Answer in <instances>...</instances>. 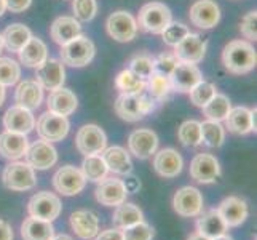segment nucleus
Segmentation results:
<instances>
[{
	"mask_svg": "<svg viewBox=\"0 0 257 240\" xmlns=\"http://www.w3.org/2000/svg\"><path fill=\"white\" fill-rule=\"evenodd\" d=\"M257 55L247 40H232L222 50V64L228 72L243 75L255 67Z\"/></svg>",
	"mask_w": 257,
	"mask_h": 240,
	"instance_id": "nucleus-1",
	"label": "nucleus"
},
{
	"mask_svg": "<svg viewBox=\"0 0 257 240\" xmlns=\"http://www.w3.org/2000/svg\"><path fill=\"white\" fill-rule=\"evenodd\" d=\"M115 112L125 122H139L146 115L154 112L155 109V100L150 96L141 95H120L113 104Z\"/></svg>",
	"mask_w": 257,
	"mask_h": 240,
	"instance_id": "nucleus-2",
	"label": "nucleus"
},
{
	"mask_svg": "<svg viewBox=\"0 0 257 240\" xmlns=\"http://www.w3.org/2000/svg\"><path fill=\"white\" fill-rule=\"evenodd\" d=\"M138 28L150 34H162L173 23V13L162 2L146 4L138 15Z\"/></svg>",
	"mask_w": 257,
	"mask_h": 240,
	"instance_id": "nucleus-3",
	"label": "nucleus"
},
{
	"mask_svg": "<svg viewBox=\"0 0 257 240\" xmlns=\"http://www.w3.org/2000/svg\"><path fill=\"white\" fill-rule=\"evenodd\" d=\"M94 53H96V47L93 40L82 34L61 47L59 55L63 64H67L70 67H83L91 63Z\"/></svg>",
	"mask_w": 257,
	"mask_h": 240,
	"instance_id": "nucleus-4",
	"label": "nucleus"
},
{
	"mask_svg": "<svg viewBox=\"0 0 257 240\" xmlns=\"http://www.w3.org/2000/svg\"><path fill=\"white\" fill-rule=\"evenodd\" d=\"M2 181L7 189L15 192H24L35 188L37 178H35L34 168L28 162L13 160L10 165L5 167L2 173Z\"/></svg>",
	"mask_w": 257,
	"mask_h": 240,
	"instance_id": "nucleus-5",
	"label": "nucleus"
},
{
	"mask_svg": "<svg viewBox=\"0 0 257 240\" xmlns=\"http://www.w3.org/2000/svg\"><path fill=\"white\" fill-rule=\"evenodd\" d=\"M69 128L70 123L67 117L47 111L39 117L34 130H37V135L40 139L48 141V143H59V141H63L67 136Z\"/></svg>",
	"mask_w": 257,
	"mask_h": 240,
	"instance_id": "nucleus-6",
	"label": "nucleus"
},
{
	"mask_svg": "<svg viewBox=\"0 0 257 240\" xmlns=\"http://www.w3.org/2000/svg\"><path fill=\"white\" fill-rule=\"evenodd\" d=\"M63 210V203L56 194L42 191L34 194L28 203V213L29 216L45 219V221H55Z\"/></svg>",
	"mask_w": 257,
	"mask_h": 240,
	"instance_id": "nucleus-7",
	"label": "nucleus"
},
{
	"mask_svg": "<svg viewBox=\"0 0 257 240\" xmlns=\"http://www.w3.org/2000/svg\"><path fill=\"white\" fill-rule=\"evenodd\" d=\"M75 146L77 150L83 155H93L101 154L107 147V136L101 127L94 123H88L82 128H78L75 136Z\"/></svg>",
	"mask_w": 257,
	"mask_h": 240,
	"instance_id": "nucleus-8",
	"label": "nucleus"
},
{
	"mask_svg": "<svg viewBox=\"0 0 257 240\" xmlns=\"http://www.w3.org/2000/svg\"><path fill=\"white\" fill-rule=\"evenodd\" d=\"M85 184H86V180L82 170L74 165L61 167L55 173V176H53V186H55V189L59 194L67 195V197L80 194L85 189Z\"/></svg>",
	"mask_w": 257,
	"mask_h": 240,
	"instance_id": "nucleus-9",
	"label": "nucleus"
},
{
	"mask_svg": "<svg viewBox=\"0 0 257 240\" xmlns=\"http://www.w3.org/2000/svg\"><path fill=\"white\" fill-rule=\"evenodd\" d=\"M128 189L125 186V181L118 178H109L105 176L104 180L97 183V188L94 191L96 200L104 207H118L123 202H126Z\"/></svg>",
	"mask_w": 257,
	"mask_h": 240,
	"instance_id": "nucleus-10",
	"label": "nucleus"
},
{
	"mask_svg": "<svg viewBox=\"0 0 257 240\" xmlns=\"http://www.w3.org/2000/svg\"><path fill=\"white\" fill-rule=\"evenodd\" d=\"M173 208L182 218H195L203 211V195L197 188L184 186L174 194Z\"/></svg>",
	"mask_w": 257,
	"mask_h": 240,
	"instance_id": "nucleus-11",
	"label": "nucleus"
},
{
	"mask_svg": "<svg viewBox=\"0 0 257 240\" xmlns=\"http://www.w3.org/2000/svg\"><path fill=\"white\" fill-rule=\"evenodd\" d=\"M107 34L117 42H131L138 34V23L135 16L125 10L113 12L105 23Z\"/></svg>",
	"mask_w": 257,
	"mask_h": 240,
	"instance_id": "nucleus-12",
	"label": "nucleus"
},
{
	"mask_svg": "<svg viewBox=\"0 0 257 240\" xmlns=\"http://www.w3.org/2000/svg\"><path fill=\"white\" fill-rule=\"evenodd\" d=\"M220 176L219 160L211 154H197L190 162V178L200 184H212Z\"/></svg>",
	"mask_w": 257,
	"mask_h": 240,
	"instance_id": "nucleus-13",
	"label": "nucleus"
},
{
	"mask_svg": "<svg viewBox=\"0 0 257 240\" xmlns=\"http://www.w3.org/2000/svg\"><path fill=\"white\" fill-rule=\"evenodd\" d=\"M26 162H28L34 170H48L55 167L58 162V150L53 146V143L39 139L35 143L29 144L26 150Z\"/></svg>",
	"mask_w": 257,
	"mask_h": 240,
	"instance_id": "nucleus-14",
	"label": "nucleus"
},
{
	"mask_svg": "<svg viewBox=\"0 0 257 240\" xmlns=\"http://www.w3.org/2000/svg\"><path fill=\"white\" fill-rule=\"evenodd\" d=\"M168 77H170L171 90L177 93H189L195 85L203 80L201 70L197 67V64L181 63V61L174 66Z\"/></svg>",
	"mask_w": 257,
	"mask_h": 240,
	"instance_id": "nucleus-15",
	"label": "nucleus"
},
{
	"mask_svg": "<svg viewBox=\"0 0 257 240\" xmlns=\"http://www.w3.org/2000/svg\"><path fill=\"white\" fill-rule=\"evenodd\" d=\"M128 149L130 154L141 160L152 157L158 149L157 133L149 128H138L131 131V135L128 136Z\"/></svg>",
	"mask_w": 257,
	"mask_h": 240,
	"instance_id": "nucleus-16",
	"label": "nucleus"
},
{
	"mask_svg": "<svg viewBox=\"0 0 257 240\" xmlns=\"http://www.w3.org/2000/svg\"><path fill=\"white\" fill-rule=\"evenodd\" d=\"M189 18L198 29H212L220 21V8L214 0H197L190 7Z\"/></svg>",
	"mask_w": 257,
	"mask_h": 240,
	"instance_id": "nucleus-17",
	"label": "nucleus"
},
{
	"mask_svg": "<svg viewBox=\"0 0 257 240\" xmlns=\"http://www.w3.org/2000/svg\"><path fill=\"white\" fill-rule=\"evenodd\" d=\"M208 42L203 40L198 34H189L187 37H184L177 45L174 47V56L181 63L189 64H198L200 61L205 58Z\"/></svg>",
	"mask_w": 257,
	"mask_h": 240,
	"instance_id": "nucleus-18",
	"label": "nucleus"
},
{
	"mask_svg": "<svg viewBox=\"0 0 257 240\" xmlns=\"http://www.w3.org/2000/svg\"><path fill=\"white\" fill-rule=\"evenodd\" d=\"M35 80L40 84L43 90H58L63 87L66 80V70L64 64L59 59H47L40 67H37V74H35Z\"/></svg>",
	"mask_w": 257,
	"mask_h": 240,
	"instance_id": "nucleus-19",
	"label": "nucleus"
},
{
	"mask_svg": "<svg viewBox=\"0 0 257 240\" xmlns=\"http://www.w3.org/2000/svg\"><path fill=\"white\" fill-rule=\"evenodd\" d=\"M216 210L222 216L228 227L241 226L247 219V215H249V208H247L246 200H243L241 197H235V195H230V197L224 199Z\"/></svg>",
	"mask_w": 257,
	"mask_h": 240,
	"instance_id": "nucleus-20",
	"label": "nucleus"
},
{
	"mask_svg": "<svg viewBox=\"0 0 257 240\" xmlns=\"http://www.w3.org/2000/svg\"><path fill=\"white\" fill-rule=\"evenodd\" d=\"M4 127L8 131L21 133V135H28L35 128V117L32 111L24 109L21 106H12L4 114Z\"/></svg>",
	"mask_w": 257,
	"mask_h": 240,
	"instance_id": "nucleus-21",
	"label": "nucleus"
},
{
	"mask_svg": "<svg viewBox=\"0 0 257 240\" xmlns=\"http://www.w3.org/2000/svg\"><path fill=\"white\" fill-rule=\"evenodd\" d=\"M182 167H184V158L176 149L168 147L155 152L154 168L162 178H168V180L176 178L182 172Z\"/></svg>",
	"mask_w": 257,
	"mask_h": 240,
	"instance_id": "nucleus-22",
	"label": "nucleus"
},
{
	"mask_svg": "<svg viewBox=\"0 0 257 240\" xmlns=\"http://www.w3.org/2000/svg\"><path fill=\"white\" fill-rule=\"evenodd\" d=\"M43 101V88L37 80H23L15 90V103L24 109L35 111Z\"/></svg>",
	"mask_w": 257,
	"mask_h": 240,
	"instance_id": "nucleus-23",
	"label": "nucleus"
},
{
	"mask_svg": "<svg viewBox=\"0 0 257 240\" xmlns=\"http://www.w3.org/2000/svg\"><path fill=\"white\" fill-rule=\"evenodd\" d=\"M50 35L55 43L59 47L66 45L70 40H74L78 35H82L80 21H77L74 16H59L53 21L50 28Z\"/></svg>",
	"mask_w": 257,
	"mask_h": 240,
	"instance_id": "nucleus-24",
	"label": "nucleus"
},
{
	"mask_svg": "<svg viewBox=\"0 0 257 240\" xmlns=\"http://www.w3.org/2000/svg\"><path fill=\"white\" fill-rule=\"evenodd\" d=\"M29 147L28 135L5 130L0 135V155L7 160H20L26 155V150Z\"/></svg>",
	"mask_w": 257,
	"mask_h": 240,
	"instance_id": "nucleus-25",
	"label": "nucleus"
},
{
	"mask_svg": "<svg viewBox=\"0 0 257 240\" xmlns=\"http://www.w3.org/2000/svg\"><path fill=\"white\" fill-rule=\"evenodd\" d=\"M69 223L75 232V235L83 240H90L99 232V219H97V216L90 210L74 211L69 218Z\"/></svg>",
	"mask_w": 257,
	"mask_h": 240,
	"instance_id": "nucleus-26",
	"label": "nucleus"
},
{
	"mask_svg": "<svg viewBox=\"0 0 257 240\" xmlns=\"http://www.w3.org/2000/svg\"><path fill=\"white\" fill-rule=\"evenodd\" d=\"M101 157L104 158L105 165H107L109 172L117 175H130L133 172V162L130 152L121 146H110L105 147Z\"/></svg>",
	"mask_w": 257,
	"mask_h": 240,
	"instance_id": "nucleus-27",
	"label": "nucleus"
},
{
	"mask_svg": "<svg viewBox=\"0 0 257 240\" xmlns=\"http://www.w3.org/2000/svg\"><path fill=\"white\" fill-rule=\"evenodd\" d=\"M47 106H48L50 112H55L58 115H64V117H67V115L75 112L77 106H78V100L74 92L61 87L58 90L50 92Z\"/></svg>",
	"mask_w": 257,
	"mask_h": 240,
	"instance_id": "nucleus-28",
	"label": "nucleus"
},
{
	"mask_svg": "<svg viewBox=\"0 0 257 240\" xmlns=\"http://www.w3.org/2000/svg\"><path fill=\"white\" fill-rule=\"evenodd\" d=\"M225 128L233 135H247L254 131L252 125V109H247L246 106H236L232 108L225 119Z\"/></svg>",
	"mask_w": 257,
	"mask_h": 240,
	"instance_id": "nucleus-29",
	"label": "nucleus"
},
{
	"mask_svg": "<svg viewBox=\"0 0 257 240\" xmlns=\"http://www.w3.org/2000/svg\"><path fill=\"white\" fill-rule=\"evenodd\" d=\"M18 55H20L21 64H24L26 67L37 69L48 59V48L45 45V42L32 35V37L29 39V42L26 43Z\"/></svg>",
	"mask_w": 257,
	"mask_h": 240,
	"instance_id": "nucleus-30",
	"label": "nucleus"
},
{
	"mask_svg": "<svg viewBox=\"0 0 257 240\" xmlns=\"http://www.w3.org/2000/svg\"><path fill=\"white\" fill-rule=\"evenodd\" d=\"M198 216L200 218L197 219V232H200L201 235L212 240L216 237L227 234L228 226L225 224L222 216L217 213V210H209Z\"/></svg>",
	"mask_w": 257,
	"mask_h": 240,
	"instance_id": "nucleus-31",
	"label": "nucleus"
},
{
	"mask_svg": "<svg viewBox=\"0 0 257 240\" xmlns=\"http://www.w3.org/2000/svg\"><path fill=\"white\" fill-rule=\"evenodd\" d=\"M21 237L23 240H51L55 237V227L51 221L29 216L21 224Z\"/></svg>",
	"mask_w": 257,
	"mask_h": 240,
	"instance_id": "nucleus-32",
	"label": "nucleus"
},
{
	"mask_svg": "<svg viewBox=\"0 0 257 240\" xmlns=\"http://www.w3.org/2000/svg\"><path fill=\"white\" fill-rule=\"evenodd\" d=\"M31 37H32L31 29L21 23H15L12 26H8L2 34L4 47L12 53H20Z\"/></svg>",
	"mask_w": 257,
	"mask_h": 240,
	"instance_id": "nucleus-33",
	"label": "nucleus"
},
{
	"mask_svg": "<svg viewBox=\"0 0 257 240\" xmlns=\"http://www.w3.org/2000/svg\"><path fill=\"white\" fill-rule=\"evenodd\" d=\"M141 221H144V215L143 210H141L135 203H125L123 202L121 205L115 207V211L112 215V223L115 227L118 229H126L133 224H138Z\"/></svg>",
	"mask_w": 257,
	"mask_h": 240,
	"instance_id": "nucleus-34",
	"label": "nucleus"
},
{
	"mask_svg": "<svg viewBox=\"0 0 257 240\" xmlns=\"http://www.w3.org/2000/svg\"><path fill=\"white\" fill-rule=\"evenodd\" d=\"M82 173L86 181L91 183H99L109 175V168L105 165L104 158L101 154H93V155H85L82 162Z\"/></svg>",
	"mask_w": 257,
	"mask_h": 240,
	"instance_id": "nucleus-35",
	"label": "nucleus"
},
{
	"mask_svg": "<svg viewBox=\"0 0 257 240\" xmlns=\"http://www.w3.org/2000/svg\"><path fill=\"white\" fill-rule=\"evenodd\" d=\"M200 130H201V144L212 149H217L224 144L225 128L222 127L220 122L206 119L205 122H200Z\"/></svg>",
	"mask_w": 257,
	"mask_h": 240,
	"instance_id": "nucleus-36",
	"label": "nucleus"
},
{
	"mask_svg": "<svg viewBox=\"0 0 257 240\" xmlns=\"http://www.w3.org/2000/svg\"><path fill=\"white\" fill-rule=\"evenodd\" d=\"M115 87L120 95H141L146 92V80L139 78L130 69H123L115 77Z\"/></svg>",
	"mask_w": 257,
	"mask_h": 240,
	"instance_id": "nucleus-37",
	"label": "nucleus"
},
{
	"mask_svg": "<svg viewBox=\"0 0 257 240\" xmlns=\"http://www.w3.org/2000/svg\"><path fill=\"white\" fill-rule=\"evenodd\" d=\"M203 109V114L208 120H214V122H224L227 119V115L232 109V103L230 100L222 95V93H216L212 96V100L205 106Z\"/></svg>",
	"mask_w": 257,
	"mask_h": 240,
	"instance_id": "nucleus-38",
	"label": "nucleus"
},
{
	"mask_svg": "<svg viewBox=\"0 0 257 240\" xmlns=\"http://www.w3.org/2000/svg\"><path fill=\"white\" fill-rule=\"evenodd\" d=\"M146 90L150 93V98H154V100L157 101L165 100L168 93L171 92L170 77L160 72H154L146 80Z\"/></svg>",
	"mask_w": 257,
	"mask_h": 240,
	"instance_id": "nucleus-39",
	"label": "nucleus"
},
{
	"mask_svg": "<svg viewBox=\"0 0 257 240\" xmlns=\"http://www.w3.org/2000/svg\"><path fill=\"white\" fill-rule=\"evenodd\" d=\"M177 139L185 147H197L201 144V130L198 120H185L177 130Z\"/></svg>",
	"mask_w": 257,
	"mask_h": 240,
	"instance_id": "nucleus-40",
	"label": "nucleus"
},
{
	"mask_svg": "<svg viewBox=\"0 0 257 240\" xmlns=\"http://www.w3.org/2000/svg\"><path fill=\"white\" fill-rule=\"evenodd\" d=\"M133 74H136L139 78L147 80L150 75L155 72V64H154V56L149 55V53L143 51L138 53L131 58L130 61V67H128Z\"/></svg>",
	"mask_w": 257,
	"mask_h": 240,
	"instance_id": "nucleus-41",
	"label": "nucleus"
},
{
	"mask_svg": "<svg viewBox=\"0 0 257 240\" xmlns=\"http://www.w3.org/2000/svg\"><path fill=\"white\" fill-rule=\"evenodd\" d=\"M216 93H217V88H216L214 84L201 80L200 84H197L189 92L190 103L193 106H197V108H205V106L212 100V96H214Z\"/></svg>",
	"mask_w": 257,
	"mask_h": 240,
	"instance_id": "nucleus-42",
	"label": "nucleus"
},
{
	"mask_svg": "<svg viewBox=\"0 0 257 240\" xmlns=\"http://www.w3.org/2000/svg\"><path fill=\"white\" fill-rule=\"evenodd\" d=\"M21 77V67L12 58H0V85L12 87Z\"/></svg>",
	"mask_w": 257,
	"mask_h": 240,
	"instance_id": "nucleus-43",
	"label": "nucleus"
},
{
	"mask_svg": "<svg viewBox=\"0 0 257 240\" xmlns=\"http://www.w3.org/2000/svg\"><path fill=\"white\" fill-rule=\"evenodd\" d=\"M72 10L77 21L88 23L97 13V2L96 0H72Z\"/></svg>",
	"mask_w": 257,
	"mask_h": 240,
	"instance_id": "nucleus-44",
	"label": "nucleus"
},
{
	"mask_svg": "<svg viewBox=\"0 0 257 240\" xmlns=\"http://www.w3.org/2000/svg\"><path fill=\"white\" fill-rule=\"evenodd\" d=\"M190 34V29L187 28L185 24L182 23H171L168 28L162 32V37H163V42L166 45L170 47H176L177 43H179L184 37H187Z\"/></svg>",
	"mask_w": 257,
	"mask_h": 240,
	"instance_id": "nucleus-45",
	"label": "nucleus"
},
{
	"mask_svg": "<svg viewBox=\"0 0 257 240\" xmlns=\"http://www.w3.org/2000/svg\"><path fill=\"white\" fill-rule=\"evenodd\" d=\"M123 238L125 240H152L154 229L150 224L141 221L138 224H133L126 229H123Z\"/></svg>",
	"mask_w": 257,
	"mask_h": 240,
	"instance_id": "nucleus-46",
	"label": "nucleus"
},
{
	"mask_svg": "<svg viewBox=\"0 0 257 240\" xmlns=\"http://www.w3.org/2000/svg\"><path fill=\"white\" fill-rule=\"evenodd\" d=\"M177 63H179V61L174 56V53H162V55H158L157 58L154 56L155 72H160L165 75H170Z\"/></svg>",
	"mask_w": 257,
	"mask_h": 240,
	"instance_id": "nucleus-47",
	"label": "nucleus"
},
{
	"mask_svg": "<svg viewBox=\"0 0 257 240\" xmlns=\"http://www.w3.org/2000/svg\"><path fill=\"white\" fill-rule=\"evenodd\" d=\"M255 23H257V12L255 10L244 15V18L240 23V32L243 34L244 39H247V40H255L257 39Z\"/></svg>",
	"mask_w": 257,
	"mask_h": 240,
	"instance_id": "nucleus-48",
	"label": "nucleus"
},
{
	"mask_svg": "<svg viewBox=\"0 0 257 240\" xmlns=\"http://www.w3.org/2000/svg\"><path fill=\"white\" fill-rule=\"evenodd\" d=\"M31 4L32 0H5L7 10H10L12 13H23L31 7Z\"/></svg>",
	"mask_w": 257,
	"mask_h": 240,
	"instance_id": "nucleus-49",
	"label": "nucleus"
},
{
	"mask_svg": "<svg viewBox=\"0 0 257 240\" xmlns=\"http://www.w3.org/2000/svg\"><path fill=\"white\" fill-rule=\"evenodd\" d=\"M94 240H125V238H123V230L115 227V229L102 230L101 234H96Z\"/></svg>",
	"mask_w": 257,
	"mask_h": 240,
	"instance_id": "nucleus-50",
	"label": "nucleus"
},
{
	"mask_svg": "<svg viewBox=\"0 0 257 240\" xmlns=\"http://www.w3.org/2000/svg\"><path fill=\"white\" fill-rule=\"evenodd\" d=\"M13 229L12 226L7 223V221L0 219V240H13Z\"/></svg>",
	"mask_w": 257,
	"mask_h": 240,
	"instance_id": "nucleus-51",
	"label": "nucleus"
},
{
	"mask_svg": "<svg viewBox=\"0 0 257 240\" xmlns=\"http://www.w3.org/2000/svg\"><path fill=\"white\" fill-rule=\"evenodd\" d=\"M187 240H211V238H208V237H205V235H201L200 232H193V234L189 235Z\"/></svg>",
	"mask_w": 257,
	"mask_h": 240,
	"instance_id": "nucleus-52",
	"label": "nucleus"
},
{
	"mask_svg": "<svg viewBox=\"0 0 257 240\" xmlns=\"http://www.w3.org/2000/svg\"><path fill=\"white\" fill-rule=\"evenodd\" d=\"M51 240H74L70 235H67V234H61V235H55Z\"/></svg>",
	"mask_w": 257,
	"mask_h": 240,
	"instance_id": "nucleus-53",
	"label": "nucleus"
},
{
	"mask_svg": "<svg viewBox=\"0 0 257 240\" xmlns=\"http://www.w3.org/2000/svg\"><path fill=\"white\" fill-rule=\"evenodd\" d=\"M5 96H7V93H5V87H4V85H0V106L4 104Z\"/></svg>",
	"mask_w": 257,
	"mask_h": 240,
	"instance_id": "nucleus-54",
	"label": "nucleus"
},
{
	"mask_svg": "<svg viewBox=\"0 0 257 240\" xmlns=\"http://www.w3.org/2000/svg\"><path fill=\"white\" fill-rule=\"evenodd\" d=\"M7 10V7H5V0H0V16H2Z\"/></svg>",
	"mask_w": 257,
	"mask_h": 240,
	"instance_id": "nucleus-55",
	"label": "nucleus"
},
{
	"mask_svg": "<svg viewBox=\"0 0 257 240\" xmlns=\"http://www.w3.org/2000/svg\"><path fill=\"white\" fill-rule=\"evenodd\" d=\"M212 240H233L232 237H228L227 234H224V235H220V237H216V238H212Z\"/></svg>",
	"mask_w": 257,
	"mask_h": 240,
	"instance_id": "nucleus-56",
	"label": "nucleus"
},
{
	"mask_svg": "<svg viewBox=\"0 0 257 240\" xmlns=\"http://www.w3.org/2000/svg\"><path fill=\"white\" fill-rule=\"evenodd\" d=\"M4 50V39H2V34H0V53Z\"/></svg>",
	"mask_w": 257,
	"mask_h": 240,
	"instance_id": "nucleus-57",
	"label": "nucleus"
}]
</instances>
